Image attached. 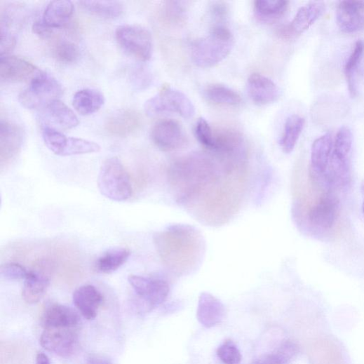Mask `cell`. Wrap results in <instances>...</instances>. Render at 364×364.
Wrapping results in <instances>:
<instances>
[{"label": "cell", "mask_w": 364, "mask_h": 364, "mask_svg": "<svg viewBox=\"0 0 364 364\" xmlns=\"http://www.w3.org/2000/svg\"><path fill=\"white\" fill-rule=\"evenodd\" d=\"M165 264L174 273L189 274L201 262L204 241L194 227L175 224L168 227L155 238Z\"/></svg>", "instance_id": "obj_1"}, {"label": "cell", "mask_w": 364, "mask_h": 364, "mask_svg": "<svg viewBox=\"0 0 364 364\" xmlns=\"http://www.w3.org/2000/svg\"><path fill=\"white\" fill-rule=\"evenodd\" d=\"M234 38L223 25H217L209 34L197 40L191 49L194 63L201 68H212L223 62L234 48Z\"/></svg>", "instance_id": "obj_2"}, {"label": "cell", "mask_w": 364, "mask_h": 364, "mask_svg": "<svg viewBox=\"0 0 364 364\" xmlns=\"http://www.w3.org/2000/svg\"><path fill=\"white\" fill-rule=\"evenodd\" d=\"M97 187L102 195L114 201H126L133 196L130 175L122 162L116 157L109 159L102 164Z\"/></svg>", "instance_id": "obj_3"}, {"label": "cell", "mask_w": 364, "mask_h": 364, "mask_svg": "<svg viewBox=\"0 0 364 364\" xmlns=\"http://www.w3.org/2000/svg\"><path fill=\"white\" fill-rule=\"evenodd\" d=\"M144 109L149 117L175 114L184 119H190L195 115L191 100L184 93L169 86H164L157 94L147 100Z\"/></svg>", "instance_id": "obj_4"}, {"label": "cell", "mask_w": 364, "mask_h": 364, "mask_svg": "<svg viewBox=\"0 0 364 364\" xmlns=\"http://www.w3.org/2000/svg\"><path fill=\"white\" fill-rule=\"evenodd\" d=\"M62 91V85L55 77L40 70L28 88L21 92L19 101L29 110L45 109L51 102L60 99Z\"/></svg>", "instance_id": "obj_5"}, {"label": "cell", "mask_w": 364, "mask_h": 364, "mask_svg": "<svg viewBox=\"0 0 364 364\" xmlns=\"http://www.w3.org/2000/svg\"><path fill=\"white\" fill-rule=\"evenodd\" d=\"M128 283L136 296V304L141 314L149 313L161 305L170 292L168 283L161 278L129 276Z\"/></svg>", "instance_id": "obj_6"}, {"label": "cell", "mask_w": 364, "mask_h": 364, "mask_svg": "<svg viewBox=\"0 0 364 364\" xmlns=\"http://www.w3.org/2000/svg\"><path fill=\"white\" fill-rule=\"evenodd\" d=\"M116 38L127 54L140 62L149 61L153 54L151 33L137 25H122L116 31Z\"/></svg>", "instance_id": "obj_7"}, {"label": "cell", "mask_w": 364, "mask_h": 364, "mask_svg": "<svg viewBox=\"0 0 364 364\" xmlns=\"http://www.w3.org/2000/svg\"><path fill=\"white\" fill-rule=\"evenodd\" d=\"M151 139L156 147L164 151L179 150L188 144L182 126L173 119L156 123L151 130Z\"/></svg>", "instance_id": "obj_8"}, {"label": "cell", "mask_w": 364, "mask_h": 364, "mask_svg": "<svg viewBox=\"0 0 364 364\" xmlns=\"http://www.w3.org/2000/svg\"><path fill=\"white\" fill-rule=\"evenodd\" d=\"M51 271V263L46 259H39L29 271L22 292L27 304H36L43 297L50 285Z\"/></svg>", "instance_id": "obj_9"}, {"label": "cell", "mask_w": 364, "mask_h": 364, "mask_svg": "<svg viewBox=\"0 0 364 364\" xmlns=\"http://www.w3.org/2000/svg\"><path fill=\"white\" fill-rule=\"evenodd\" d=\"M40 344L50 353L69 357L77 348L78 337L73 328L44 329L40 337Z\"/></svg>", "instance_id": "obj_10"}, {"label": "cell", "mask_w": 364, "mask_h": 364, "mask_svg": "<svg viewBox=\"0 0 364 364\" xmlns=\"http://www.w3.org/2000/svg\"><path fill=\"white\" fill-rule=\"evenodd\" d=\"M339 211V201L333 193H325L309 210L307 217L311 224L330 229L335 224Z\"/></svg>", "instance_id": "obj_11"}, {"label": "cell", "mask_w": 364, "mask_h": 364, "mask_svg": "<svg viewBox=\"0 0 364 364\" xmlns=\"http://www.w3.org/2000/svg\"><path fill=\"white\" fill-rule=\"evenodd\" d=\"M247 90L251 100L258 106L269 105L281 96V90L277 84L261 74H252L248 77Z\"/></svg>", "instance_id": "obj_12"}, {"label": "cell", "mask_w": 364, "mask_h": 364, "mask_svg": "<svg viewBox=\"0 0 364 364\" xmlns=\"http://www.w3.org/2000/svg\"><path fill=\"white\" fill-rule=\"evenodd\" d=\"M325 4L310 3L301 8L292 22L281 29L280 34L285 38L301 34L313 25L325 13Z\"/></svg>", "instance_id": "obj_13"}, {"label": "cell", "mask_w": 364, "mask_h": 364, "mask_svg": "<svg viewBox=\"0 0 364 364\" xmlns=\"http://www.w3.org/2000/svg\"><path fill=\"white\" fill-rule=\"evenodd\" d=\"M339 28L345 33H354L364 28V2L342 1L336 13Z\"/></svg>", "instance_id": "obj_14"}, {"label": "cell", "mask_w": 364, "mask_h": 364, "mask_svg": "<svg viewBox=\"0 0 364 364\" xmlns=\"http://www.w3.org/2000/svg\"><path fill=\"white\" fill-rule=\"evenodd\" d=\"M40 70L33 64L15 56L0 57V78L4 81L32 80Z\"/></svg>", "instance_id": "obj_15"}, {"label": "cell", "mask_w": 364, "mask_h": 364, "mask_svg": "<svg viewBox=\"0 0 364 364\" xmlns=\"http://www.w3.org/2000/svg\"><path fill=\"white\" fill-rule=\"evenodd\" d=\"M41 323L44 329L74 328L79 325L80 317L72 308L54 304L45 309Z\"/></svg>", "instance_id": "obj_16"}, {"label": "cell", "mask_w": 364, "mask_h": 364, "mask_svg": "<svg viewBox=\"0 0 364 364\" xmlns=\"http://www.w3.org/2000/svg\"><path fill=\"white\" fill-rule=\"evenodd\" d=\"M225 315L222 302L210 293L201 294L197 308L196 317L199 323L206 328L220 324Z\"/></svg>", "instance_id": "obj_17"}, {"label": "cell", "mask_w": 364, "mask_h": 364, "mask_svg": "<svg viewBox=\"0 0 364 364\" xmlns=\"http://www.w3.org/2000/svg\"><path fill=\"white\" fill-rule=\"evenodd\" d=\"M102 301L101 292L91 285H82L73 293L74 305L83 318L88 321L96 318Z\"/></svg>", "instance_id": "obj_18"}, {"label": "cell", "mask_w": 364, "mask_h": 364, "mask_svg": "<svg viewBox=\"0 0 364 364\" xmlns=\"http://www.w3.org/2000/svg\"><path fill=\"white\" fill-rule=\"evenodd\" d=\"M141 125V118L136 112L121 109L112 114L105 123L106 130L118 137L128 136L135 133Z\"/></svg>", "instance_id": "obj_19"}, {"label": "cell", "mask_w": 364, "mask_h": 364, "mask_svg": "<svg viewBox=\"0 0 364 364\" xmlns=\"http://www.w3.org/2000/svg\"><path fill=\"white\" fill-rule=\"evenodd\" d=\"M24 139V131L18 125L8 121L0 124V153L1 160L12 159L21 148Z\"/></svg>", "instance_id": "obj_20"}, {"label": "cell", "mask_w": 364, "mask_h": 364, "mask_svg": "<svg viewBox=\"0 0 364 364\" xmlns=\"http://www.w3.org/2000/svg\"><path fill=\"white\" fill-rule=\"evenodd\" d=\"M332 138L327 133L317 139L311 146V175L314 177L324 175L329 167L332 149Z\"/></svg>", "instance_id": "obj_21"}, {"label": "cell", "mask_w": 364, "mask_h": 364, "mask_svg": "<svg viewBox=\"0 0 364 364\" xmlns=\"http://www.w3.org/2000/svg\"><path fill=\"white\" fill-rule=\"evenodd\" d=\"M74 11L73 3L68 0L52 1L46 6L41 21L52 29H60L69 22Z\"/></svg>", "instance_id": "obj_22"}, {"label": "cell", "mask_w": 364, "mask_h": 364, "mask_svg": "<svg viewBox=\"0 0 364 364\" xmlns=\"http://www.w3.org/2000/svg\"><path fill=\"white\" fill-rule=\"evenodd\" d=\"M105 102V97L95 89H82L75 93L73 107L81 116H90L97 112Z\"/></svg>", "instance_id": "obj_23"}, {"label": "cell", "mask_w": 364, "mask_h": 364, "mask_svg": "<svg viewBox=\"0 0 364 364\" xmlns=\"http://www.w3.org/2000/svg\"><path fill=\"white\" fill-rule=\"evenodd\" d=\"M290 3L285 0H257L254 12L257 19L264 23H274L283 18Z\"/></svg>", "instance_id": "obj_24"}, {"label": "cell", "mask_w": 364, "mask_h": 364, "mask_svg": "<svg viewBox=\"0 0 364 364\" xmlns=\"http://www.w3.org/2000/svg\"><path fill=\"white\" fill-rule=\"evenodd\" d=\"M130 256V250L126 248L110 249L96 259L95 269L100 274H112L122 267L128 262Z\"/></svg>", "instance_id": "obj_25"}, {"label": "cell", "mask_w": 364, "mask_h": 364, "mask_svg": "<svg viewBox=\"0 0 364 364\" xmlns=\"http://www.w3.org/2000/svg\"><path fill=\"white\" fill-rule=\"evenodd\" d=\"M55 124L64 129H72L79 125L75 113L60 99L51 102L44 109Z\"/></svg>", "instance_id": "obj_26"}, {"label": "cell", "mask_w": 364, "mask_h": 364, "mask_svg": "<svg viewBox=\"0 0 364 364\" xmlns=\"http://www.w3.org/2000/svg\"><path fill=\"white\" fill-rule=\"evenodd\" d=\"M205 97L217 105L236 107L241 102V95L232 88L220 84L207 86L203 92Z\"/></svg>", "instance_id": "obj_27"}, {"label": "cell", "mask_w": 364, "mask_h": 364, "mask_svg": "<svg viewBox=\"0 0 364 364\" xmlns=\"http://www.w3.org/2000/svg\"><path fill=\"white\" fill-rule=\"evenodd\" d=\"M80 7L87 13L102 18L115 19L123 13V5L119 1H80Z\"/></svg>", "instance_id": "obj_28"}, {"label": "cell", "mask_w": 364, "mask_h": 364, "mask_svg": "<svg viewBox=\"0 0 364 364\" xmlns=\"http://www.w3.org/2000/svg\"><path fill=\"white\" fill-rule=\"evenodd\" d=\"M304 119L298 115H292L285 121L280 144L283 151L288 154L293 151L304 129Z\"/></svg>", "instance_id": "obj_29"}, {"label": "cell", "mask_w": 364, "mask_h": 364, "mask_svg": "<svg viewBox=\"0 0 364 364\" xmlns=\"http://www.w3.org/2000/svg\"><path fill=\"white\" fill-rule=\"evenodd\" d=\"M42 138L47 148L56 155L67 157L71 144V137L54 128L44 126L42 129Z\"/></svg>", "instance_id": "obj_30"}, {"label": "cell", "mask_w": 364, "mask_h": 364, "mask_svg": "<svg viewBox=\"0 0 364 364\" xmlns=\"http://www.w3.org/2000/svg\"><path fill=\"white\" fill-rule=\"evenodd\" d=\"M313 358L315 364H341L342 354L335 342L320 339L316 342Z\"/></svg>", "instance_id": "obj_31"}, {"label": "cell", "mask_w": 364, "mask_h": 364, "mask_svg": "<svg viewBox=\"0 0 364 364\" xmlns=\"http://www.w3.org/2000/svg\"><path fill=\"white\" fill-rule=\"evenodd\" d=\"M364 45L363 41H358L345 65V75L348 83L349 93L352 97L356 95L355 74L363 54Z\"/></svg>", "instance_id": "obj_32"}, {"label": "cell", "mask_w": 364, "mask_h": 364, "mask_svg": "<svg viewBox=\"0 0 364 364\" xmlns=\"http://www.w3.org/2000/svg\"><path fill=\"white\" fill-rule=\"evenodd\" d=\"M352 144L353 135L351 130L346 126L341 128L336 136L332 157L341 161L348 162Z\"/></svg>", "instance_id": "obj_33"}, {"label": "cell", "mask_w": 364, "mask_h": 364, "mask_svg": "<svg viewBox=\"0 0 364 364\" xmlns=\"http://www.w3.org/2000/svg\"><path fill=\"white\" fill-rule=\"evenodd\" d=\"M54 56L59 62L65 64L76 62L80 57V50L73 42L67 40L60 41L55 47Z\"/></svg>", "instance_id": "obj_34"}, {"label": "cell", "mask_w": 364, "mask_h": 364, "mask_svg": "<svg viewBox=\"0 0 364 364\" xmlns=\"http://www.w3.org/2000/svg\"><path fill=\"white\" fill-rule=\"evenodd\" d=\"M194 132L198 141L206 149L212 151L215 142V130L210 123L203 118L198 119Z\"/></svg>", "instance_id": "obj_35"}, {"label": "cell", "mask_w": 364, "mask_h": 364, "mask_svg": "<svg viewBox=\"0 0 364 364\" xmlns=\"http://www.w3.org/2000/svg\"><path fill=\"white\" fill-rule=\"evenodd\" d=\"M217 356L224 364H239L242 359L239 349L231 340L218 348Z\"/></svg>", "instance_id": "obj_36"}, {"label": "cell", "mask_w": 364, "mask_h": 364, "mask_svg": "<svg viewBox=\"0 0 364 364\" xmlns=\"http://www.w3.org/2000/svg\"><path fill=\"white\" fill-rule=\"evenodd\" d=\"M28 274L29 271L17 263H8L0 268V275L8 281H25Z\"/></svg>", "instance_id": "obj_37"}, {"label": "cell", "mask_w": 364, "mask_h": 364, "mask_svg": "<svg viewBox=\"0 0 364 364\" xmlns=\"http://www.w3.org/2000/svg\"><path fill=\"white\" fill-rule=\"evenodd\" d=\"M275 353L285 364H290L298 354L299 347L292 341H285Z\"/></svg>", "instance_id": "obj_38"}, {"label": "cell", "mask_w": 364, "mask_h": 364, "mask_svg": "<svg viewBox=\"0 0 364 364\" xmlns=\"http://www.w3.org/2000/svg\"><path fill=\"white\" fill-rule=\"evenodd\" d=\"M16 44V37L14 35L1 33V43H0V57L10 55Z\"/></svg>", "instance_id": "obj_39"}, {"label": "cell", "mask_w": 364, "mask_h": 364, "mask_svg": "<svg viewBox=\"0 0 364 364\" xmlns=\"http://www.w3.org/2000/svg\"><path fill=\"white\" fill-rule=\"evenodd\" d=\"M180 2H169L166 7L167 17L174 21H180L184 16L185 9Z\"/></svg>", "instance_id": "obj_40"}, {"label": "cell", "mask_w": 364, "mask_h": 364, "mask_svg": "<svg viewBox=\"0 0 364 364\" xmlns=\"http://www.w3.org/2000/svg\"><path fill=\"white\" fill-rule=\"evenodd\" d=\"M32 30L36 35L44 39L50 38L54 33V29L47 27L41 20L34 22Z\"/></svg>", "instance_id": "obj_41"}, {"label": "cell", "mask_w": 364, "mask_h": 364, "mask_svg": "<svg viewBox=\"0 0 364 364\" xmlns=\"http://www.w3.org/2000/svg\"><path fill=\"white\" fill-rule=\"evenodd\" d=\"M210 12L213 17L217 20H224L228 14L227 6L221 2L214 3L211 7Z\"/></svg>", "instance_id": "obj_42"}, {"label": "cell", "mask_w": 364, "mask_h": 364, "mask_svg": "<svg viewBox=\"0 0 364 364\" xmlns=\"http://www.w3.org/2000/svg\"><path fill=\"white\" fill-rule=\"evenodd\" d=\"M252 364H284L276 353L264 356L255 360Z\"/></svg>", "instance_id": "obj_43"}, {"label": "cell", "mask_w": 364, "mask_h": 364, "mask_svg": "<svg viewBox=\"0 0 364 364\" xmlns=\"http://www.w3.org/2000/svg\"><path fill=\"white\" fill-rule=\"evenodd\" d=\"M87 364H113L112 362L107 357L100 355H91L88 357Z\"/></svg>", "instance_id": "obj_44"}, {"label": "cell", "mask_w": 364, "mask_h": 364, "mask_svg": "<svg viewBox=\"0 0 364 364\" xmlns=\"http://www.w3.org/2000/svg\"><path fill=\"white\" fill-rule=\"evenodd\" d=\"M36 364H50L48 357L43 353H39L36 358Z\"/></svg>", "instance_id": "obj_45"}, {"label": "cell", "mask_w": 364, "mask_h": 364, "mask_svg": "<svg viewBox=\"0 0 364 364\" xmlns=\"http://www.w3.org/2000/svg\"><path fill=\"white\" fill-rule=\"evenodd\" d=\"M363 213H364V203H363Z\"/></svg>", "instance_id": "obj_46"}]
</instances>
